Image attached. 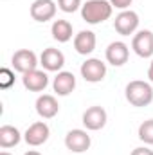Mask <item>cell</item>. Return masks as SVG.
<instances>
[{"label": "cell", "instance_id": "2", "mask_svg": "<svg viewBox=\"0 0 153 155\" xmlns=\"http://www.w3.org/2000/svg\"><path fill=\"white\" fill-rule=\"evenodd\" d=\"M112 4L108 0H86L81 5V18L90 24V25H97L106 22L112 16Z\"/></svg>", "mask_w": 153, "mask_h": 155}, {"label": "cell", "instance_id": "23", "mask_svg": "<svg viewBox=\"0 0 153 155\" xmlns=\"http://www.w3.org/2000/svg\"><path fill=\"white\" fill-rule=\"evenodd\" d=\"M132 155H153V150H150L148 146H139L132 152Z\"/></svg>", "mask_w": 153, "mask_h": 155}, {"label": "cell", "instance_id": "3", "mask_svg": "<svg viewBox=\"0 0 153 155\" xmlns=\"http://www.w3.org/2000/svg\"><path fill=\"white\" fill-rule=\"evenodd\" d=\"M11 65H13V69L16 72L25 74V72H31V71L38 69L40 58L31 49H20L11 56Z\"/></svg>", "mask_w": 153, "mask_h": 155}, {"label": "cell", "instance_id": "24", "mask_svg": "<svg viewBox=\"0 0 153 155\" xmlns=\"http://www.w3.org/2000/svg\"><path fill=\"white\" fill-rule=\"evenodd\" d=\"M148 79H150V83H153V58H151L150 67H148Z\"/></svg>", "mask_w": 153, "mask_h": 155}, {"label": "cell", "instance_id": "9", "mask_svg": "<svg viewBox=\"0 0 153 155\" xmlns=\"http://www.w3.org/2000/svg\"><path fill=\"white\" fill-rule=\"evenodd\" d=\"M56 11H58V5L54 0H34L31 4V18L34 22H40V24H45L49 20H52L56 16Z\"/></svg>", "mask_w": 153, "mask_h": 155}, {"label": "cell", "instance_id": "10", "mask_svg": "<svg viewBox=\"0 0 153 155\" xmlns=\"http://www.w3.org/2000/svg\"><path fill=\"white\" fill-rule=\"evenodd\" d=\"M132 49L139 58H153V33L150 29L137 31L132 40Z\"/></svg>", "mask_w": 153, "mask_h": 155}, {"label": "cell", "instance_id": "11", "mask_svg": "<svg viewBox=\"0 0 153 155\" xmlns=\"http://www.w3.org/2000/svg\"><path fill=\"white\" fill-rule=\"evenodd\" d=\"M49 135H50V128H49V124L45 123V121H36V123H33L27 130H25V134H24V141L29 144V146H41V144H45L47 141H49Z\"/></svg>", "mask_w": 153, "mask_h": 155}, {"label": "cell", "instance_id": "20", "mask_svg": "<svg viewBox=\"0 0 153 155\" xmlns=\"http://www.w3.org/2000/svg\"><path fill=\"white\" fill-rule=\"evenodd\" d=\"M81 0H58V7L63 13H76L77 9H81Z\"/></svg>", "mask_w": 153, "mask_h": 155}, {"label": "cell", "instance_id": "21", "mask_svg": "<svg viewBox=\"0 0 153 155\" xmlns=\"http://www.w3.org/2000/svg\"><path fill=\"white\" fill-rule=\"evenodd\" d=\"M15 85V72L11 69H2L0 71V88H9Z\"/></svg>", "mask_w": 153, "mask_h": 155}, {"label": "cell", "instance_id": "13", "mask_svg": "<svg viewBox=\"0 0 153 155\" xmlns=\"http://www.w3.org/2000/svg\"><path fill=\"white\" fill-rule=\"evenodd\" d=\"M34 107H36V114L41 119H52V117L58 116V112H60V103H58V99L52 94H41V96H38Z\"/></svg>", "mask_w": 153, "mask_h": 155}, {"label": "cell", "instance_id": "4", "mask_svg": "<svg viewBox=\"0 0 153 155\" xmlns=\"http://www.w3.org/2000/svg\"><path fill=\"white\" fill-rule=\"evenodd\" d=\"M81 78L88 83H99L106 76V63L101 61L99 58H88L81 63L79 67Z\"/></svg>", "mask_w": 153, "mask_h": 155}, {"label": "cell", "instance_id": "5", "mask_svg": "<svg viewBox=\"0 0 153 155\" xmlns=\"http://www.w3.org/2000/svg\"><path fill=\"white\" fill-rule=\"evenodd\" d=\"M139 15L132 9L121 11L114 20V29L121 35V36H130L135 35V31L139 29Z\"/></svg>", "mask_w": 153, "mask_h": 155}, {"label": "cell", "instance_id": "22", "mask_svg": "<svg viewBox=\"0 0 153 155\" xmlns=\"http://www.w3.org/2000/svg\"><path fill=\"white\" fill-rule=\"evenodd\" d=\"M108 2L112 4V7H114V9L126 11V9H130V5H132V2H133V0H108Z\"/></svg>", "mask_w": 153, "mask_h": 155}, {"label": "cell", "instance_id": "7", "mask_svg": "<svg viewBox=\"0 0 153 155\" xmlns=\"http://www.w3.org/2000/svg\"><path fill=\"white\" fill-rule=\"evenodd\" d=\"M81 121H83V126H85L86 130L97 132V130L105 128V124H106V121H108V114H106V110H105L103 107L94 105V107H90V108H86V110L83 112Z\"/></svg>", "mask_w": 153, "mask_h": 155}, {"label": "cell", "instance_id": "26", "mask_svg": "<svg viewBox=\"0 0 153 155\" xmlns=\"http://www.w3.org/2000/svg\"><path fill=\"white\" fill-rule=\"evenodd\" d=\"M0 155H11V153H9V152H2Z\"/></svg>", "mask_w": 153, "mask_h": 155}, {"label": "cell", "instance_id": "12", "mask_svg": "<svg viewBox=\"0 0 153 155\" xmlns=\"http://www.w3.org/2000/svg\"><path fill=\"white\" fill-rule=\"evenodd\" d=\"M105 58H106V61H108L110 65H114V67H122V65L128 61V58H130V47H128L124 41H121V40L112 41V43L106 47V51H105Z\"/></svg>", "mask_w": 153, "mask_h": 155}, {"label": "cell", "instance_id": "16", "mask_svg": "<svg viewBox=\"0 0 153 155\" xmlns=\"http://www.w3.org/2000/svg\"><path fill=\"white\" fill-rule=\"evenodd\" d=\"M96 45H97V38L94 31H79L74 36V49L81 56L92 54L96 51Z\"/></svg>", "mask_w": 153, "mask_h": 155}, {"label": "cell", "instance_id": "6", "mask_svg": "<svg viewBox=\"0 0 153 155\" xmlns=\"http://www.w3.org/2000/svg\"><path fill=\"white\" fill-rule=\"evenodd\" d=\"M90 144H92V139L86 130L74 128V130L67 132V135H65V146L72 153H85L90 148Z\"/></svg>", "mask_w": 153, "mask_h": 155}, {"label": "cell", "instance_id": "1", "mask_svg": "<svg viewBox=\"0 0 153 155\" xmlns=\"http://www.w3.org/2000/svg\"><path fill=\"white\" fill-rule=\"evenodd\" d=\"M124 97L132 107H148L153 101V87L150 81L142 79H133L126 85L124 88Z\"/></svg>", "mask_w": 153, "mask_h": 155}, {"label": "cell", "instance_id": "19", "mask_svg": "<svg viewBox=\"0 0 153 155\" xmlns=\"http://www.w3.org/2000/svg\"><path fill=\"white\" fill-rule=\"evenodd\" d=\"M139 139L144 143V144H153V119H148L144 123H141L139 126V132H137Z\"/></svg>", "mask_w": 153, "mask_h": 155}, {"label": "cell", "instance_id": "18", "mask_svg": "<svg viewBox=\"0 0 153 155\" xmlns=\"http://www.w3.org/2000/svg\"><path fill=\"white\" fill-rule=\"evenodd\" d=\"M20 141H22V134L16 126H13V124L0 126V148L9 150V148L16 146Z\"/></svg>", "mask_w": 153, "mask_h": 155}, {"label": "cell", "instance_id": "8", "mask_svg": "<svg viewBox=\"0 0 153 155\" xmlns=\"http://www.w3.org/2000/svg\"><path fill=\"white\" fill-rule=\"evenodd\" d=\"M40 65L47 72H60L65 65V54L56 47H47L40 54Z\"/></svg>", "mask_w": 153, "mask_h": 155}, {"label": "cell", "instance_id": "25", "mask_svg": "<svg viewBox=\"0 0 153 155\" xmlns=\"http://www.w3.org/2000/svg\"><path fill=\"white\" fill-rule=\"evenodd\" d=\"M24 155H41L40 152H36V150H29V152H25Z\"/></svg>", "mask_w": 153, "mask_h": 155}, {"label": "cell", "instance_id": "14", "mask_svg": "<svg viewBox=\"0 0 153 155\" xmlns=\"http://www.w3.org/2000/svg\"><path fill=\"white\" fill-rule=\"evenodd\" d=\"M22 83L29 92H43L47 88V85H49L47 71L34 69L31 72H25V74H22Z\"/></svg>", "mask_w": 153, "mask_h": 155}, {"label": "cell", "instance_id": "15", "mask_svg": "<svg viewBox=\"0 0 153 155\" xmlns=\"http://www.w3.org/2000/svg\"><path fill=\"white\" fill-rule=\"evenodd\" d=\"M74 88H76V76L69 71H60L56 78L52 79V90L56 92V96L65 97V96L72 94Z\"/></svg>", "mask_w": 153, "mask_h": 155}, {"label": "cell", "instance_id": "17", "mask_svg": "<svg viewBox=\"0 0 153 155\" xmlns=\"http://www.w3.org/2000/svg\"><path fill=\"white\" fill-rule=\"evenodd\" d=\"M50 35H52V38L56 40V41L67 43V41H70L72 36H74V27H72V24L69 20H60L58 18L50 25Z\"/></svg>", "mask_w": 153, "mask_h": 155}]
</instances>
